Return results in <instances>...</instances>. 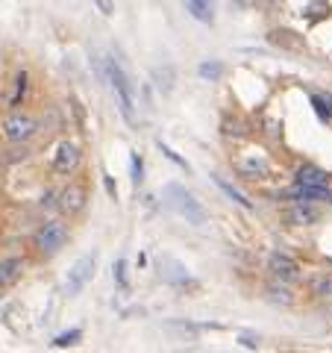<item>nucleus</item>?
<instances>
[{
    "label": "nucleus",
    "mask_w": 332,
    "mask_h": 353,
    "mask_svg": "<svg viewBox=\"0 0 332 353\" xmlns=\"http://www.w3.org/2000/svg\"><path fill=\"white\" fill-rule=\"evenodd\" d=\"M309 292L315 297H332V274H315V277H309Z\"/></svg>",
    "instance_id": "obj_16"
},
{
    "label": "nucleus",
    "mask_w": 332,
    "mask_h": 353,
    "mask_svg": "<svg viewBox=\"0 0 332 353\" xmlns=\"http://www.w3.org/2000/svg\"><path fill=\"white\" fill-rule=\"evenodd\" d=\"M101 65H103V68H101L103 80L112 85V92L118 97L121 115H124L127 124H136V88H132V83H129V74L124 71V65H121L115 57L103 59Z\"/></svg>",
    "instance_id": "obj_1"
},
{
    "label": "nucleus",
    "mask_w": 332,
    "mask_h": 353,
    "mask_svg": "<svg viewBox=\"0 0 332 353\" xmlns=\"http://www.w3.org/2000/svg\"><path fill=\"white\" fill-rule=\"evenodd\" d=\"M112 271H115V283H118V289H121V292H127V259L121 256V259L115 262V268H112Z\"/></svg>",
    "instance_id": "obj_21"
},
{
    "label": "nucleus",
    "mask_w": 332,
    "mask_h": 353,
    "mask_svg": "<svg viewBox=\"0 0 332 353\" xmlns=\"http://www.w3.org/2000/svg\"><path fill=\"white\" fill-rule=\"evenodd\" d=\"M238 171L245 176H262L264 171H268V162H264L262 157H245V159H238Z\"/></svg>",
    "instance_id": "obj_17"
},
{
    "label": "nucleus",
    "mask_w": 332,
    "mask_h": 353,
    "mask_svg": "<svg viewBox=\"0 0 332 353\" xmlns=\"http://www.w3.org/2000/svg\"><path fill=\"white\" fill-rule=\"evenodd\" d=\"M285 221H289L291 227H309L318 221V209L312 203H303V201H294L289 206V212H285Z\"/></svg>",
    "instance_id": "obj_9"
},
{
    "label": "nucleus",
    "mask_w": 332,
    "mask_h": 353,
    "mask_svg": "<svg viewBox=\"0 0 332 353\" xmlns=\"http://www.w3.org/2000/svg\"><path fill=\"white\" fill-rule=\"evenodd\" d=\"M94 268H97V256H94V253H85V256L71 268L68 280H65V294H71V297L80 294L88 285V280L94 277Z\"/></svg>",
    "instance_id": "obj_6"
},
{
    "label": "nucleus",
    "mask_w": 332,
    "mask_h": 353,
    "mask_svg": "<svg viewBox=\"0 0 332 353\" xmlns=\"http://www.w3.org/2000/svg\"><path fill=\"white\" fill-rule=\"evenodd\" d=\"M65 245H68V224L59 218L44 221L36 230V236H32V248H36V253H41V256H56Z\"/></svg>",
    "instance_id": "obj_2"
},
{
    "label": "nucleus",
    "mask_w": 332,
    "mask_h": 353,
    "mask_svg": "<svg viewBox=\"0 0 332 353\" xmlns=\"http://www.w3.org/2000/svg\"><path fill=\"white\" fill-rule=\"evenodd\" d=\"M129 171H132V185H141V180H145V162H141L138 153L129 157Z\"/></svg>",
    "instance_id": "obj_19"
},
{
    "label": "nucleus",
    "mask_w": 332,
    "mask_h": 353,
    "mask_svg": "<svg viewBox=\"0 0 332 353\" xmlns=\"http://www.w3.org/2000/svg\"><path fill=\"white\" fill-rule=\"evenodd\" d=\"M268 271L273 280L280 283H294L300 277V262H297L291 253H282V250H273L268 256Z\"/></svg>",
    "instance_id": "obj_7"
},
{
    "label": "nucleus",
    "mask_w": 332,
    "mask_h": 353,
    "mask_svg": "<svg viewBox=\"0 0 332 353\" xmlns=\"http://www.w3.org/2000/svg\"><path fill=\"white\" fill-rule=\"evenodd\" d=\"M94 6H97V12L101 15H115V0H94Z\"/></svg>",
    "instance_id": "obj_23"
},
{
    "label": "nucleus",
    "mask_w": 332,
    "mask_h": 353,
    "mask_svg": "<svg viewBox=\"0 0 332 353\" xmlns=\"http://www.w3.org/2000/svg\"><path fill=\"white\" fill-rule=\"evenodd\" d=\"M294 185H329V176L318 165H300L294 174Z\"/></svg>",
    "instance_id": "obj_11"
},
{
    "label": "nucleus",
    "mask_w": 332,
    "mask_h": 353,
    "mask_svg": "<svg viewBox=\"0 0 332 353\" xmlns=\"http://www.w3.org/2000/svg\"><path fill=\"white\" fill-rule=\"evenodd\" d=\"M36 130H39V121L27 115V112H15L12 115H6L3 118V124H0V132H3V139L6 141H12V145H18V141H27L36 136Z\"/></svg>",
    "instance_id": "obj_4"
},
{
    "label": "nucleus",
    "mask_w": 332,
    "mask_h": 353,
    "mask_svg": "<svg viewBox=\"0 0 332 353\" xmlns=\"http://www.w3.org/2000/svg\"><path fill=\"white\" fill-rule=\"evenodd\" d=\"M212 183H215L218 189L229 197V201H236L241 209H253V201H247V194H245V192H238L236 185H232L229 180H224V176H220V174H212Z\"/></svg>",
    "instance_id": "obj_15"
},
{
    "label": "nucleus",
    "mask_w": 332,
    "mask_h": 353,
    "mask_svg": "<svg viewBox=\"0 0 332 353\" xmlns=\"http://www.w3.org/2000/svg\"><path fill=\"white\" fill-rule=\"evenodd\" d=\"M312 106L324 121H332V97L329 94H312Z\"/></svg>",
    "instance_id": "obj_18"
},
{
    "label": "nucleus",
    "mask_w": 332,
    "mask_h": 353,
    "mask_svg": "<svg viewBox=\"0 0 332 353\" xmlns=\"http://www.w3.org/2000/svg\"><path fill=\"white\" fill-rule=\"evenodd\" d=\"M30 94V74L27 71H18L15 74V83H12V94H9V109H18L21 103L27 101Z\"/></svg>",
    "instance_id": "obj_14"
},
{
    "label": "nucleus",
    "mask_w": 332,
    "mask_h": 353,
    "mask_svg": "<svg viewBox=\"0 0 332 353\" xmlns=\"http://www.w3.org/2000/svg\"><path fill=\"white\" fill-rule=\"evenodd\" d=\"M83 206H85V192L80 189V185H71V189H65V192H62L59 209H62L65 215H76Z\"/></svg>",
    "instance_id": "obj_12"
},
{
    "label": "nucleus",
    "mask_w": 332,
    "mask_h": 353,
    "mask_svg": "<svg viewBox=\"0 0 332 353\" xmlns=\"http://www.w3.org/2000/svg\"><path fill=\"white\" fill-rule=\"evenodd\" d=\"M291 201H303V203H332V189L329 185H294L291 189Z\"/></svg>",
    "instance_id": "obj_8"
},
{
    "label": "nucleus",
    "mask_w": 332,
    "mask_h": 353,
    "mask_svg": "<svg viewBox=\"0 0 332 353\" xmlns=\"http://www.w3.org/2000/svg\"><path fill=\"white\" fill-rule=\"evenodd\" d=\"M185 9L188 15L194 21H200V24H212L215 21V3L212 0H185Z\"/></svg>",
    "instance_id": "obj_13"
},
{
    "label": "nucleus",
    "mask_w": 332,
    "mask_h": 353,
    "mask_svg": "<svg viewBox=\"0 0 332 353\" xmlns=\"http://www.w3.org/2000/svg\"><path fill=\"white\" fill-rule=\"evenodd\" d=\"M80 339H83V330H71V333L56 336V341H53V345H56V347H71V345H76Z\"/></svg>",
    "instance_id": "obj_22"
},
{
    "label": "nucleus",
    "mask_w": 332,
    "mask_h": 353,
    "mask_svg": "<svg viewBox=\"0 0 332 353\" xmlns=\"http://www.w3.org/2000/svg\"><path fill=\"white\" fill-rule=\"evenodd\" d=\"M220 74H224V65H220V62H203L200 65V77H203V80H220Z\"/></svg>",
    "instance_id": "obj_20"
},
{
    "label": "nucleus",
    "mask_w": 332,
    "mask_h": 353,
    "mask_svg": "<svg viewBox=\"0 0 332 353\" xmlns=\"http://www.w3.org/2000/svg\"><path fill=\"white\" fill-rule=\"evenodd\" d=\"M21 274H24V259H18V256L3 259V262H0V289L15 285L21 280Z\"/></svg>",
    "instance_id": "obj_10"
},
{
    "label": "nucleus",
    "mask_w": 332,
    "mask_h": 353,
    "mask_svg": "<svg viewBox=\"0 0 332 353\" xmlns=\"http://www.w3.org/2000/svg\"><path fill=\"white\" fill-rule=\"evenodd\" d=\"M159 148H162V153H165V157H168L171 162H176V165H180V168H188V162L185 159H180V157H176V153L168 148V145H165V141H159Z\"/></svg>",
    "instance_id": "obj_24"
},
{
    "label": "nucleus",
    "mask_w": 332,
    "mask_h": 353,
    "mask_svg": "<svg viewBox=\"0 0 332 353\" xmlns=\"http://www.w3.org/2000/svg\"><path fill=\"white\" fill-rule=\"evenodd\" d=\"M168 197H171V206L188 221V224H194V227L206 224V209L197 203V197H194V194H188L183 185L171 183V185H168Z\"/></svg>",
    "instance_id": "obj_3"
},
{
    "label": "nucleus",
    "mask_w": 332,
    "mask_h": 353,
    "mask_svg": "<svg viewBox=\"0 0 332 353\" xmlns=\"http://www.w3.org/2000/svg\"><path fill=\"white\" fill-rule=\"evenodd\" d=\"M80 162H83V150H80V145L76 141H71V139H65V141H59L56 148H53V157H50V168L56 171V174H74L76 168H80Z\"/></svg>",
    "instance_id": "obj_5"
}]
</instances>
